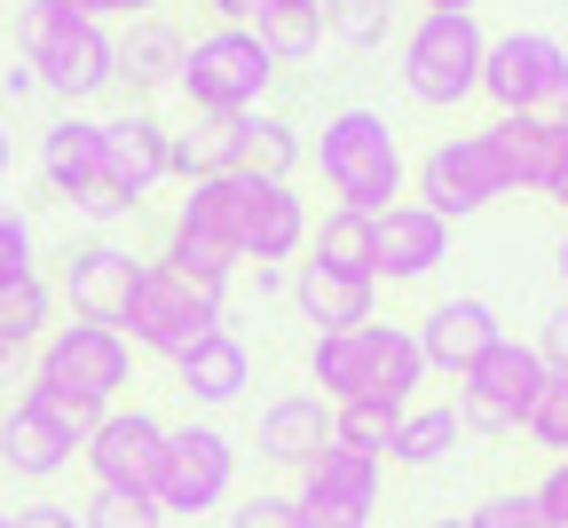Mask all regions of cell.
I'll return each instance as SVG.
<instances>
[{
    "instance_id": "16",
    "label": "cell",
    "mask_w": 568,
    "mask_h": 528,
    "mask_svg": "<svg viewBox=\"0 0 568 528\" xmlns=\"http://www.w3.org/2000/svg\"><path fill=\"white\" fill-rule=\"evenodd\" d=\"M560 71H568V48L552 32H506L481 55V95L497 103V119H506V111H529Z\"/></svg>"
},
{
    "instance_id": "1",
    "label": "cell",
    "mask_w": 568,
    "mask_h": 528,
    "mask_svg": "<svg viewBox=\"0 0 568 528\" xmlns=\"http://www.w3.org/2000/svg\"><path fill=\"white\" fill-rule=\"evenodd\" d=\"M182 230L213 237L230 261H253V268H276L308 245V205L293 182H253V174H213V182H190L182 197Z\"/></svg>"
},
{
    "instance_id": "44",
    "label": "cell",
    "mask_w": 568,
    "mask_h": 528,
    "mask_svg": "<svg viewBox=\"0 0 568 528\" xmlns=\"http://www.w3.org/2000/svg\"><path fill=\"white\" fill-rule=\"evenodd\" d=\"M213 9H222V24H253V17L268 9V0H213Z\"/></svg>"
},
{
    "instance_id": "37",
    "label": "cell",
    "mask_w": 568,
    "mask_h": 528,
    "mask_svg": "<svg viewBox=\"0 0 568 528\" xmlns=\"http://www.w3.org/2000/svg\"><path fill=\"white\" fill-rule=\"evenodd\" d=\"M466 520H474V528H560V520L545 512V497H537V489H506V497L474 505Z\"/></svg>"
},
{
    "instance_id": "49",
    "label": "cell",
    "mask_w": 568,
    "mask_h": 528,
    "mask_svg": "<svg viewBox=\"0 0 568 528\" xmlns=\"http://www.w3.org/2000/svg\"><path fill=\"white\" fill-rule=\"evenodd\" d=\"M545 197H552V205H560V213H568V166H560V182H552V190H545Z\"/></svg>"
},
{
    "instance_id": "24",
    "label": "cell",
    "mask_w": 568,
    "mask_h": 528,
    "mask_svg": "<svg viewBox=\"0 0 568 528\" xmlns=\"http://www.w3.org/2000/svg\"><path fill=\"white\" fill-rule=\"evenodd\" d=\"M324 441H332V403L308 395V387L276 395V403L261 410V458H268V466H308Z\"/></svg>"
},
{
    "instance_id": "12",
    "label": "cell",
    "mask_w": 568,
    "mask_h": 528,
    "mask_svg": "<svg viewBox=\"0 0 568 528\" xmlns=\"http://www.w3.org/2000/svg\"><path fill=\"white\" fill-rule=\"evenodd\" d=\"M497 197H506V182H497V159H489L481 134H443V142H426V159H418V205H426V213L474 221V213L497 205Z\"/></svg>"
},
{
    "instance_id": "18",
    "label": "cell",
    "mask_w": 568,
    "mask_h": 528,
    "mask_svg": "<svg viewBox=\"0 0 568 528\" xmlns=\"http://www.w3.org/2000/svg\"><path fill=\"white\" fill-rule=\"evenodd\" d=\"M481 142H489V159H497V182L529 190V197H545L560 182V166H568V134L560 126H537V119H514V111L489 119Z\"/></svg>"
},
{
    "instance_id": "40",
    "label": "cell",
    "mask_w": 568,
    "mask_h": 528,
    "mask_svg": "<svg viewBox=\"0 0 568 528\" xmlns=\"http://www.w3.org/2000/svg\"><path fill=\"white\" fill-rule=\"evenodd\" d=\"M529 347H537V363H545V370H568V292L537 316V339H529Z\"/></svg>"
},
{
    "instance_id": "52",
    "label": "cell",
    "mask_w": 568,
    "mask_h": 528,
    "mask_svg": "<svg viewBox=\"0 0 568 528\" xmlns=\"http://www.w3.org/2000/svg\"><path fill=\"white\" fill-rule=\"evenodd\" d=\"M293 9H316V0H293Z\"/></svg>"
},
{
    "instance_id": "23",
    "label": "cell",
    "mask_w": 568,
    "mask_h": 528,
    "mask_svg": "<svg viewBox=\"0 0 568 528\" xmlns=\"http://www.w3.org/2000/svg\"><path fill=\"white\" fill-rule=\"evenodd\" d=\"M95 174H103V119H80V111L48 119L40 126V182H48V197L55 205L80 197Z\"/></svg>"
},
{
    "instance_id": "20",
    "label": "cell",
    "mask_w": 568,
    "mask_h": 528,
    "mask_svg": "<svg viewBox=\"0 0 568 528\" xmlns=\"http://www.w3.org/2000/svg\"><path fill=\"white\" fill-rule=\"evenodd\" d=\"M443 261H450V221L426 213L418 197H395L379 213V276L387 284H418V276H435Z\"/></svg>"
},
{
    "instance_id": "46",
    "label": "cell",
    "mask_w": 568,
    "mask_h": 528,
    "mask_svg": "<svg viewBox=\"0 0 568 528\" xmlns=\"http://www.w3.org/2000/svg\"><path fill=\"white\" fill-rule=\"evenodd\" d=\"M63 9H71V17H88V24H103V17H111V0H63Z\"/></svg>"
},
{
    "instance_id": "7",
    "label": "cell",
    "mask_w": 568,
    "mask_h": 528,
    "mask_svg": "<svg viewBox=\"0 0 568 528\" xmlns=\"http://www.w3.org/2000/svg\"><path fill=\"white\" fill-rule=\"evenodd\" d=\"M268 80H276V55L253 40V24H213V32L190 40L174 88H182L190 111H205V119H245V111H261Z\"/></svg>"
},
{
    "instance_id": "2",
    "label": "cell",
    "mask_w": 568,
    "mask_h": 528,
    "mask_svg": "<svg viewBox=\"0 0 568 528\" xmlns=\"http://www.w3.org/2000/svg\"><path fill=\"white\" fill-rule=\"evenodd\" d=\"M308 379L324 387L332 410L339 403H395V410H410V395L435 379V370H426L410 324H379L372 316V324H355V332H324L308 347Z\"/></svg>"
},
{
    "instance_id": "33",
    "label": "cell",
    "mask_w": 568,
    "mask_h": 528,
    "mask_svg": "<svg viewBox=\"0 0 568 528\" xmlns=\"http://www.w3.org/2000/svg\"><path fill=\"white\" fill-rule=\"evenodd\" d=\"M395 426H403L395 403H339L332 410V441L364 449V458H379V466H387V449H395Z\"/></svg>"
},
{
    "instance_id": "27",
    "label": "cell",
    "mask_w": 568,
    "mask_h": 528,
    "mask_svg": "<svg viewBox=\"0 0 568 528\" xmlns=\"http://www.w3.org/2000/svg\"><path fill=\"white\" fill-rule=\"evenodd\" d=\"M182 55H190V40H182L166 17H142V24L119 40V80H126L134 95H151V88L182 80Z\"/></svg>"
},
{
    "instance_id": "39",
    "label": "cell",
    "mask_w": 568,
    "mask_h": 528,
    "mask_svg": "<svg viewBox=\"0 0 568 528\" xmlns=\"http://www.w3.org/2000/svg\"><path fill=\"white\" fill-rule=\"evenodd\" d=\"M230 528H301V512H293V497L253 489V497H237V505H230Z\"/></svg>"
},
{
    "instance_id": "15",
    "label": "cell",
    "mask_w": 568,
    "mask_h": 528,
    "mask_svg": "<svg viewBox=\"0 0 568 528\" xmlns=\"http://www.w3.org/2000/svg\"><path fill=\"white\" fill-rule=\"evenodd\" d=\"M80 441L88 434L71 426L63 410H48L40 395H24V403H9V418H0V466L24 474V481H55V474H71Z\"/></svg>"
},
{
    "instance_id": "3",
    "label": "cell",
    "mask_w": 568,
    "mask_h": 528,
    "mask_svg": "<svg viewBox=\"0 0 568 528\" xmlns=\"http://www.w3.org/2000/svg\"><path fill=\"white\" fill-rule=\"evenodd\" d=\"M126 379H134L126 332H111V324H55L40 339V363H32V387L24 395H40L48 410H63L71 426L88 434L103 410H119Z\"/></svg>"
},
{
    "instance_id": "36",
    "label": "cell",
    "mask_w": 568,
    "mask_h": 528,
    "mask_svg": "<svg viewBox=\"0 0 568 528\" xmlns=\"http://www.w3.org/2000/svg\"><path fill=\"white\" fill-rule=\"evenodd\" d=\"M521 434H529L537 449H552V458H568V370H545V387H537Z\"/></svg>"
},
{
    "instance_id": "45",
    "label": "cell",
    "mask_w": 568,
    "mask_h": 528,
    "mask_svg": "<svg viewBox=\"0 0 568 528\" xmlns=\"http://www.w3.org/2000/svg\"><path fill=\"white\" fill-rule=\"evenodd\" d=\"M151 9H166V0H111V17H134V24L151 17Z\"/></svg>"
},
{
    "instance_id": "21",
    "label": "cell",
    "mask_w": 568,
    "mask_h": 528,
    "mask_svg": "<svg viewBox=\"0 0 568 528\" xmlns=\"http://www.w3.org/2000/svg\"><path fill=\"white\" fill-rule=\"evenodd\" d=\"M372 299H379L372 276H347V268H324V261H301L293 268V308H301V324H316V339L372 324Z\"/></svg>"
},
{
    "instance_id": "30",
    "label": "cell",
    "mask_w": 568,
    "mask_h": 528,
    "mask_svg": "<svg viewBox=\"0 0 568 528\" xmlns=\"http://www.w3.org/2000/svg\"><path fill=\"white\" fill-rule=\"evenodd\" d=\"M159 268L166 276H182V284H197L205 299H230V276H237V261L213 245V237H197V230H166V245H159Z\"/></svg>"
},
{
    "instance_id": "17",
    "label": "cell",
    "mask_w": 568,
    "mask_h": 528,
    "mask_svg": "<svg viewBox=\"0 0 568 528\" xmlns=\"http://www.w3.org/2000/svg\"><path fill=\"white\" fill-rule=\"evenodd\" d=\"M497 339H506V324H497V308L474 299V292L435 299V308L418 316V355H426V370H443V379H466Z\"/></svg>"
},
{
    "instance_id": "9",
    "label": "cell",
    "mask_w": 568,
    "mask_h": 528,
    "mask_svg": "<svg viewBox=\"0 0 568 528\" xmlns=\"http://www.w3.org/2000/svg\"><path fill=\"white\" fill-rule=\"evenodd\" d=\"M230 489H237V441L222 434V426H205V418H190V426H166V449H159V474H151V497H159V512L174 520V512H213V505H230Z\"/></svg>"
},
{
    "instance_id": "32",
    "label": "cell",
    "mask_w": 568,
    "mask_h": 528,
    "mask_svg": "<svg viewBox=\"0 0 568 528\" xmlns=\"http://www.w3.org/2000/svg\"><path fill=\"white\" fill-rule=\"evenodd\" d=\"M253 40L276 55V63H308L324 48V9H293V0H268L253 17Z\"/></svg>"
},
{
    "instance_id": "8",
    "label": "cell",
    "mask_w": 568,
    "mask_h": 528,
    "mask_svg": "<svg viewBox=\"0 0 568 528\" xmlns=\"http://www.w3.org/2000/svg\"><path fill=\"white\" fill-rule=\"evenodd\" d=\"M126 347H142V355H166V363H182L197 339H213L222 332V299H205L197 284H182V276H166L159 261H142V276H134V299H126Z\"/></svg>"
},
{
    "instance_id": "19",
    "label": "cell",
    "mask_w": 568,
    "mask_h": 528,
    "mask_svg": "<svg viewBox=\"0 0 568 528\" xmlns=\"http://www.w3.org/2000/svg\"><path fill=\"white\" fill-rule=\"evenodd\" d=\"M166 126L151 119V111H119V119H103V182L126 197V205H142L159 182H166Z\"/></svg>"
},
{
    "instance_id": "31",
    "label": "cell",
    "mask_w": 568,
    "mask_h": 528,
    "mask_svg": "<svg viewBox=\"0 0 568 528\" xmlns=\"http://www.w3.org/2000/svg\"><path fill=\"white\" fill-rule=\"evenodd\" d=\"M301 159H308L301 126H284V119H268V111H245V166H237V174H253V182H293Z\"/></svg>"
},
{
    "instance_id": "47",
    "label": "cell",
    "mask_w": 568,
    "mask_h": 528,
    "mask_svg": "<svg viewBox=\"0 0 568 528\" xmlns=\"http://www.w3.org/2000/svg\"><path fill=\"white\" fill-rule=\"evenodd\" d=\"M418 9H443V17H474L481 0H418Z\"/></svg>"
},
{
    "instance_id": "35",
    "label": "cell",
    "mask_w": 568,
    "mask_h": 528,
    "mask_svg": "<svg viewBox=\"0 0 568 528\" xmlns=\"http://www.w3.org/2000/svg\"><path fill=\"white\" fill-rule=\"evenodd\" d=\"M324 9V32L347 40V48H379L387 40V17H395V0H316Z\"/></svg>"
},
{
    "instance_id": "6",
    "label": "cell",
    "mask_w": 568,
    "mask_h": 528,
    "mask_svg": "<svg viewBox=\"0 0 568 528\" xmlns=\"http://www.w3.org/2000/svg\"><path fill=\"white\" fill-rule=\"evenodd\" d=\"M481 55H489L481 17H443V9H426V17L403 32V55H395L403 95L426 103V111L474 103V95H481Z\"/></svg>"
},
{
    "instance_id": "34",
    "label": "cell",
    "mask_w": 568,
    "mask_h": 528,
    "mask_svg": "<svg viewBox=\"0 0 568 528\" xmlns=\"http://www.w3.org/2000/svg\"><path fill=\"white\" fill-rule=\"evenodd\" d=\"M80 528H166V512L151 489H95L80 505Z\"/></svg>"
},
{
    "instance_id": "50",
    "label": "cell",
    "mask_w": 568,
    "mask_h": 528,
    "mask_svg": "<svg viewBox=\"0 0 568 528\" xmlns=\"http://www.w3.org/2000/svg\"><path fill=\"white\" fill-rule=\"evenodd\" d=\"M426 528H474V520H458V512H450V520H426Z\"/></svg>"
},
{
    "instance_id": "53",
    "label": "cell",
    "mask_w": 568,
    "mask_h": 528,
    "mask_svg": "<svg viewBox=\"0 0 568 528\" xmlns=\"http://www.w3.org/2000/svg\"><path fill=\"white\" fill-rule=\"evenodd\" d=\"M0 528H9V505H0Z\"/></svg>"
},
{
    "instance_id": "13",
    "label": "cell",
    "mask_w": 568,
    "mask_h": 528,
    "mask_svg": "<svg viewBox=\"0 0 568 528\" xmlns=\"http://www.w3.org/2000/svg\"><path fill=\"white\" fill-rule=\"evenodd\" d=\"M159 449H166V418H151V410H103L88 426V441H80V466L95 474V489H151Z\"/></svg>"
},
{
    "instance_id": "11",
    "label": "cell",
    "mask_w": 568,
    "mask_h": 528,
    "mask_svg": "<svg viewBox=\"0 0 568 528\" xmlns=\"http://www.w3.org/2000/svg\"><path fill=\"white\" fill-rule=\"evenodd\" d=\"M545 387V363L529 339H497L466 379H458V418L466 434H521L529 426V403Z\"/></svg>"
},
{
    "instance_id": "26",
    "label": "cell",
    "mask_w": 568,
    "mask_h": 528,
    "mask_svg": "<svg viewBox=\"0 0 568 528\" xmlns=\"http://www.w3.org/2000/svg\"><path fill=\"white\" fill-rule=\"evenodd\" d=\"M237 166H245V119L197 111V126L166 142V174H182V182H213V174H237Z\"/></svg>"
},
{
    "instance_id": "10",
    "label": "cell",
    "mask_w": 568,
    "mask_h": 528,
    "mask_svg": "<svg viewBox=\"0 0 568 528\" xmlns=\"http://www.w3.org/2000/svg\"><path fill=\"white\" fill-rule=\"evenodd\" d=\"M379 489H387V466L364 458V449H347V441H324L316 458L301 466V528H372L379 512Z\"/></svg>"
},
{
    "instance_id": "41",
    "label": "cell",
    "mask_w": 568,
    "mask_h": 528,
    "mask_svg": "<svg viewBox=\"0 0 568 528\" xmlns=\"http://www.w3.org/2000/svg\"><path fill=\"white\" fill-rule=\"evenodd\" d=\"M63 205L80 213V221H126V213H142V205H126V197H119V190H111L103 174H95V182H88L80 197H63Z\"/></svg>"
},
{
    "instance_id": "28",
    "label": "cell",
    "mask_w": 568,
    "mask_h": 528,
    "mask_svg": "<svg viewBox=\"0 0 568 528\" xmlns=\"http://www.w3.org/2000/svg\"><path fill=\"white\" fill-rule=\"evenodd\" d=\"M48 332H55V284L48 276H24V284L0 292V370H9L24 347H40Z\"/></svg>"
},
{
    "instance_id": "22",
    "label": "cell",
    "mask_w": 568,
    "mask_h": 528,
    "mask_svg": "<svg viewBox=\"0 0 568 528\" xmlns=\"http://www.w3.org/2000/svg\"><path fill=\"white\" fill-rule=\"evenodd\" d=\"M174 387L197 403V410H222V403H237L245 387H253V347L222 324L213 339H197L182 363H174Z\"/></svg>"
},
{
    "instance_id": "51",
    "label": "cell",
    "mask_w": 568,
    "mask_h": 528,
    "mask_svg": "<svg viewBox=\"0 0 568 528\" xmlns=\"http://www.w3.org/2000/svg\"><path fill=\"white\" fill-rule=\"evenodd\" d=\"M560 284H568V237H560Z\"/></svg>"
},
{
    "instance_id": "42",
    "label": "cell",
    "mask_w": 568,
    "mask_h": 528,
    "mask_svg": "<svg viewBox=\"0 0 568 528\" xmlns=\"http://www.w3.org/2000/svg\"><path fill=\"white\" fill-rule=\"evenodd\" d=\"M9 528H80V512L55 505V497H40V505H24V512H9Z\"/></svg>"
},
{
    "instance_id": "25",
    "label": "cell",
    "mask_w": 568,
    "mask_h": 528,
    "mask_svg": "<svg viewBox=\"0 0 568 528\" xmlns=\"http://www.w3.org/2000/svg\"><path fill=\"white\" fill-rule=\"evenodd\" d=\"M308 261L347 268V276H372V284H379V213L332 205L324 221H308Z\"/></svg>"
},
{
    "instance_id": "4",
    "label": "cell",
    "mask_w": 568,
    "mask_h": 528,
    "mask_svg": "<svg viewBox=\"0 0 568 528\" xmlns=\"http://www.w3.org/2000/svg\"><path fill=\"white\" fill-rule=\"evenodd\" d=\"M308 159H316L324 190H332L339 205H355V213H387V205L403 197V174H410L387 111H372V103L332 111V119L316 126V142H308Z\"/></svg>"
},
{
    "instance_id": "14",
    "label": "cell",
    "mask_w": 568,
    "mask_h": 528,
    "mask_svg": "<svg viewBox=\"0 0 568 528\" xmlns=\"http://www.w3.org/2000/svg\"><path fill=\"white\" fill-rule=\"evenodd\" d=\"M134 276L142 261L111 237H88V245H71L63 253V299H71V316L80 324H126V299H134Z\"/></svg>"
},
{
    "instance_id": "5",
    "label": "cell",
    "mask_w": 568,
    "mask_h": 528,
    "mask_svg": "<svg viewBox=\"0 0 568 528\" xmlns=\"http://www.w3.org/2000/svg\"><path fill=\"white\" fill-rule=\"evenodd\" d=\"M17 48H24V71L63 95V103H88L119 80V40L88 17H71L63 0H24L17 9Z\"/></svg>"
},
{
    "instance_id": "48",
    "label": "cell",
    "mask_w": 568,
    "mask_h": 528,
    "mask_svg": "<svg viewBox=\"0 0 568 528\" xmlns=\"http://www.w3.org/2000/svg\"><path fill=\"white\" fill-rule=\"evenodd\" d=\"M9 166H17V134L0 126V182H9Z\"/></svg>"
},
{
    "instance_id": "38",
    "label": "cell",
    "mask_w": 568,
    "mask_h": 528,
    "mask_svg": "<svg viewBox=\"0 0 568 528\" xmlns=\"http://www.w3.org/2000/svg\"><path fill=\"white\" fill-rule=\"evenodd\" d=\"M24 276H40V261H32V221H24L17 205H0V292L24 284Z\"/></svg>"
},
{
    "instance_id": "29",
    "label": "cell",
    "mask_w": 568,
    "mask_h": 528,
    "mask_svg": "<svg viewBox=\"0 0 568 528\" xmlns=\"http://www.w3.org/2000/svg\"><path fill=\"white\" fill-rule=\"evenodd\" d=\"M458 441H466L458 403H426V410H403V426H395V449H387V458H395V466H443Z\"/></svg>"
},
{
    "instance_id": "43",
    "label": "cell",
    "mask_w": 568,
    "mask_h": 528,
    "mask_svg": "<svg viewBox=\"0 0 568 528\" xmlns=\"http://www.w3.org/2000/svg\"><path fill=\"white\" fill-rule=\"evenodd\" d=\"M537 497H545V512H552V520L568 528V458H552V474L537 481Z\"/></svg>"
}]
</instances>
